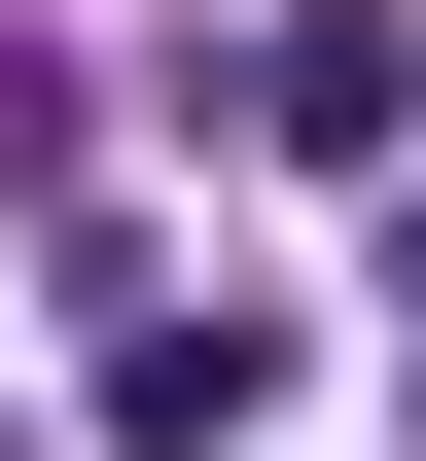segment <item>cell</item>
<instances>
[{"label": "cell", "mask_w": 426, "mask_h": 461, "mask_svg": "<svg viewBox=\"0 0 426 461\" xmlns=\"http://www.w3.org/2000/svg\"><path fill=\"white\" fill-rule=\"evenodd\" d=\"M249 142H285V177H391L426 142V36H391V0H285V36H249Z\"/></svg>", "instance_id": "6da1fadb"}, {"label": "cell", "mask_w": 426, "mask_h": 461, "mask_svg": "<svg viewBox=\"0 0 426 461\" xmlns=\"http://www.w3.org/2000/svg\"><path fill=\"white\" fill-rule=\"evenodd\" d=\"M249 391H285V320H249V285H107V461H213Z\"/></svg>", "instance_id": "7a4b0ae2"}]
</instances>
